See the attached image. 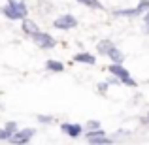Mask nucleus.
Listing matches in <instances>:
<instances>
[{
	"instance_id": "obj_1",
	"label": "nucleus",
	"mask_w": 149,
	"mask_h": 145,
	"mask_svg": "<svg viewBox=\"0 0 149 145\" xmlns=\"http://www.w3.org/2000/svg\"><path fill=\"white\" fill-rule=\"evenodd\" d=\"M2 13L11 21H23L29 17V8L25 0H8V4L2 8Z\"/></svg>"
},
{
	"instance_id": "obj_2",
	"label": "nucleus",
	"mask_w": 149,
	"mask_h": 145,
	"mask_svg": "<svg viewBox=\"0 0 149 145\" xmlns=\"http://www.w3.org/2000/svg\"><path fill=\"white\" fill-rule=\"evenodd\" d=\"M30 40H32L38 47H42V49H53L55 45H57V40H55L51 34L44 32V30H38V32L30 34Z\"/></svg>"
},
{
	"instance_id": "obj_3",
	"label": "nucleus",
	"mask_w": 149,
	"mask_h": 145,
	"mask_svg": "<svg viewBox=\"0 0 149 145\" xmlns=\"http://www.w3.org/2000/svg\"><path fill=\"white\" fill-rule=\"evenodd\" d=\"M53 26L58 30H72L77 26V19L74 17L72 13H62L61 17H57L53 21Z\"/></svg>"
},
{
	"instance_id": "obj_4",
	"label": "nucleus",
	"mask_w": 149,
	"mask_h": 145,
	"mask_svg": "<svg viewBox=\"0 0 149 145\" xmlns=\"http://www.w3.org/2000/svg\"><path fill=\"white\" fill-rule=\"evenodd\" d=\"M34 134H36L34 128H23V130H17L15 134H11L8 142L10 143H29L34 138Z\"/></svg>"
},
{
	"instance_id": "obj_5",
	"label": "nucleus",
	"mask_w": 149,
	"mask_h": 145,
	"mask_svg": "<svg viewBox=\"0 0 149 145\" xmlns=\"http://www.w3.org/2000/svg\"><path fill=\"white\" fill-rule=\"evenodd\" d=\"M61 130L64 132L68 138H79V136L83 134V126L77 124V123H62Z\"/></svg>"
},
{
	"instance_id": "obj_6",
	"label": "nucleus",
	"mask_w": 149,
	"mask_h": 145,
	"mask_svg": "<svg viewBox=\"0 0 149 145\" xmlns=\"http://www.w3.org/2000/svg\"><path fill=\"white\" fill-rule=\"evenodd\" d=\"M108 72L111 74V76L119 77L121 81H123V79H127V77H130V72H128V70L125 68L123 64H117V62H111V64L108 66Z\"/></svg>"
},
{
	"instance_id": "obj_7",
	"label": "nucleus",
	"mask_w": 149,
	"mask_h": 145,
	"mask_svg": "<svg viewBox=\"0 0 149 145\" xmlns=\"http://www.w3.org/2000/svg\"><path fill=\"white\" fill-rule=\"evenodd\" d=\"M74 62H79V64H89V66H95L96 64V57L93 53H87V51H81V53L74 55Z\"/></svg>"
},
{
	"instance_id": "obj_8",
	"label": "nucleus",
	"mask_w": 149,
	"mask_h": 145,
	"mask_svg": "<svg viewBox=\"0 0 149 145\" xmlns=\"http://www.w3.org/2000/svg\"><path fill=\"white\" fill-rule=\"evenodd\" d=\"M106 57H108L111 62H117V64H123V62H125V55H123V51L117 49L115 45H113V47L108 51V55H106Z\"/></svg>"
},
{
	"instance_id": "obj_9",
	"label": "nucleus",
	"mask_w": 149,
	"mask_h": 145,
	"mask_svg": "<svg viewBox=\"0 0 149 145\" xmlns=\"http://www.w3.org/2000/svg\"><path fill=\"white\" fill-rule=\"evenodd\" d=\"M45 70H49L51 74H61L62 70H64V64H62L61 60L49 58V60H45Z\"/></svg>"
},
{
	"instance_id": "obj_10",
	"label": "nucleus",
	"mask_w": 149,
	"mask_h": 145,
	"mask_svg": "<svg viewBox=\"0 0 149 145\" xmlns=\"http://www.w3.org/2000/svg\"><path fill=\"white\" fill-rule=\"evenodd\" d=\"M142 11L138 10V6L136 8H123V10H115L113 11V15H117V17H136V15H140Z\"/></svg>"
},
{
	"instance_id": "obj_11",
	"label": "nucleus",
	"mask_w": 149,
	"mask_h": 145,
	"mask_svg": "<svg viewBox=\"0 0 149 145\" xmlns=\"http://www.w3.org/2000/svg\"><path fill=\"white\" fill-rule=\"evenodd\" d=\"M21 28H23V32H25V34H29V36L40 30V28H38V25H36V23H34V21H30L29 17H26V19H23V25H21Z\"/></svg>"
},
{
	"instance_id": "obj_12",
	"label": "nucleus",
	"mask_w": 149,
	"mask_h": 145,
	"mask_svg": "<svg viewBox=\"0 0 149 145\" xmlns=\"http://www.w3.org/2000/svg\"><path fill=\"white\" fill-rule=\"evenodd\" d=\"M113 47V42L111 40H100L98 44H96V51H98L100 55H108V51Z\"/></svg>"
},
{
	"instance_id": "obj_13",
	"label": "nucleus",
	"mask_w": 149,
	"mask_h": 145,
	"mask_svg": "<svg viewBox=\"0 0 149 145\" xmlns=\"http://www.w3.org/2000/svg\"><path fill=\"white\" fill-rule=\"evenodd\" d=\"M76 2L83 4V6L91 8V10H102V2L100 0H76Z\"/></svg>"
},
{
	"instance_id": "obj_14",
	"label": "nucleus",
	"mask_w": 149,
	"mask_h": 145,
	"mask_svg": "<svg viewBox=\"0 0 149 145\" xmlns=\"http://www.w3.org/2000/svg\"><path fill=\"white\" fill-rule=\"evenodd\" d=\"M98 136H106V132L102 130V128H96V130H89L87 134H85V138H87V142H89V139H93V138H98Z\"/></svg>"
},
{
	"instance_id": "obj_15",
	"label": "nucleus",
	"mask_w": 149,
	"mask_h": 145,
	"mask_svg": "<svg viewBox=\"0 0 149 145\" xmlns=\"http://www.w3.org/2000/svg\"><path fill=\"white\" fill-rule=\"evenodd\" d=\"M4 128H6L10 134H15V132L19 130V124L15 123V121H10V123H6V126H4Z\"/></svg>"
},
{
	"instance_id": "obj_16",
	"label": "nucleus",
	"mask_w": 149,
	"mask_h": 145,
	"mask_svg": "<svg viewBox=\"0 0 149 145\" xmlns=\"http://www.w3.org/2000/svg\"><path fill=\"white\" fill-rule=\"evenodd\" d=\"M138 10L142 11V13L149 11V0H140V2H138Z\"/></svg>"
},
{
	"instance_id": "obj_17",
	"label": "nucleus",
	"mask_w": 149,
	"mask_h": 145,
	"mask_svg": "<svg viewBox=\"0 0 149 145\" xmlns=\"http://www.w3.org/2000/svg\"><path fill=\"white\" fill-rule=\"evenodd\" d=\"M96 87H98V92H102V94H104V92H108L109 83H108V81H102V83H98Z\"/></svg>"
},
{
	"instance_id": "obj_18",
	"label": "nucleus",
	"mask_w": 149,
	"mask_h": 145,
	"mask_svg": "<svg viewBox=\"0 0 149 145\" xmlns=\"http://www.w3.org/2000/svg\"><path fill=\"white\" fill-rule=\"evenodd\" d=\"M10 132L6 130V128H0V142H8V139H10Z\"/></svg>"
},
{
	"instance_id": "obj_19",
	"label": "nucleus",
	"mask_w": 149,
	"mask_h": 145,
	"mask_svg": "<svg viewBox=\"0 0 149 145\" xmlns=\"http://www.w3.org/2000/svg\"><path fill=\"white\" fill-rule=\"evenodd\" d=\"M96 128H100L98 121H89V123H87V130H96Z\"/></svg>"
},
{
	"instance_id": "obj_20",
	"label": "nucleus",
	"mask_w": 149,
	"mask_h": 145,
	"mask_svg": "<svg viewBox=\"0 0 149 145\" xmlns=\"http://www.w3.org/2000/svg\"><path fill=\"white\" fill-rule=\"evenodd\" d=\"M38 121H40V123H53V117H49V115H38Z\"/></svg>"
},
{
	"instance_id": "obj_21",
	"label": "nucleus",
	"mask_w": 149,
	"mask_h": 145,
	"mask_svg": "<svg viewBox=\"0 0 149 145\" xmlns=\"http://www.w3.org/2000/svg\"><path fill=\"white\" fill-rule=\"evenodd\" d=\"M143 21H146V25H149V11L143 13Z\"/></svg>"
},
{
	"instance_id": "obj_22",
	"label": "nucleus",
	"mask_w": 149,
	"mask_h": 145,
	"mask_svg": "<svg viewBox=\"0 0 149 145\" xmlns=\"http://www.w3.org/2000/svg\"><path fill=\"white\" fill-rule=\"evenodd\" d=\"M146 32H147V34H149V25H146Z\"/></svg>"
},
{
	"instance_id": "obj_23",
	"label": "nucleus",
	"mask_w": 149,
	"mask_h": 145,
	"mask_svg": "<svg viewBox=\"0 0 149 145\" xmlns=\"http://www.w3.org/2000/svg\"><path fill=\"white\" fill-rule=\"evenodd\" d=\"M0 109H2V104H0Z\"/></svg>"
},
{
	"instance_id": "obj_24",
	"label": "nucleus",
	"mask_w": 149,
	"mask_h": 145,
	"mask_svg": "<svg viewBox=\"0 0 149 145\" xmlns=\"http://www.w3.org/2000/svg\"><path fill=\"white\" fill-rule=\"evenodd\" d=\"M147 117H149V113H147Z\"/></svg>"
}]
</instances>
